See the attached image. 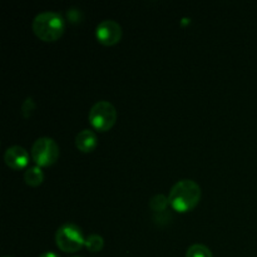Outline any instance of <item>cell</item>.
I'll return each instance as SVG.
<instances>
[{
  "label": "cell",
  "mask_w": 257,
  "mask_h": 257,
  "mask_svg": "<svg viewBox=\"0 0 257 257\" xmlns=\"http://www.w3.org/2000/svg\"><path fill=\"white\" fill-rule=\"evenodd\" d=\"M201 187L191 180L178 181L172 188H171L168 202L171 207L175 211L181 213L188 212L193 210L198 205L201 200Z\"/></svg>",
  "instance_id": "cell-1"
},
{
  "label": "cell",
  "mask_w": 257,
  "mask_h": 257,
  "mask_svg": "<svg viewBox=\"0 0 257 257\" xmlns=\"http://www.w3.org/2000/svg\"><path fill=\"white\" fill-rule=\"evenodd\" d=\"M65 30V22L59 13L44 12L33 20V32L44 42H55Z\"/></svg>",
  "instance_id": "cell-2"
},
{
  "label": "cell",
  "mask_w": 257,
  "mask_h": 257,
  "mask_svg": "<svg viewBox=\"0 0 257 257\" xmlns=\"http://www.w3.org/2000/svg\"><path fill=\"white\" fill-rule=\"evenodd\" d=\"M55 242L64 252L74 253L84 246L85 238L80 227L74 223H64L55 233Z\"/></svg>",
  "instance_id": "cell-3"
},
{
  "label": "cell",
  "mask_w": 257,
  "mask_h": 257,
  "mask_svg": "<svg viewBox=\"0 0 257 257\" xmlns=\"http://www.w3.org/2000/svg\"><path fill=\"white\" fill-rule=\"evenodd\" d=\"M117 120V110L114 105L107 100H99L89 110V123L94 130L107 132Z\"/></svg>",
  "instance_id": "cell-4"
},
{
  "label": "cell",
  "mask_w": 257,
  "mask_h": 257,
  "mask_svg": "<svg viewBox=\"0 0 257 257\" xmlns=\"http://www.w3.org/2000/svg\"><path fill=\"white\" fill-rule=\"evenodd\" d=\"M32 158L39 167H49L59 158V147L53 138H38L32 147Z\"/></svg>",
  "instance_id": "cell-5"
},
{
  "label": "cell",
  "mask_w": 257,
  "mask_h": 257,
  "mask_svg": "<svg viewBox=\"0 0 257 257\" xmlns=\"http://www.w3.org/2000/svg\"><path fill=\"white\" fill-rule=\"evenodd\" d=\"M95 37L103 45H114L122 38V27L114 20H103L97 25Z\"/></svg>",
  "instance_id": "cell-6"
},
{
  "label": "cell",
  "mask_w": 257,
  "mask_h": 257,
  "mask_svg": "<svg viewBox=\"0 0 257 257\" xmlns=\"http://www.w3.org/2000/svg\"><path fill=\"white\" fill-rule=\"evenodd\" d=\"M4 161L8 167H10L12 170H23L24 167H27L28 162H29V153L20 146H13L5 151Z\"/></svg>",
  "instance_id": "cell-7"
},
{
  "label": "cell",
  "mask_w": 257,
  "mask_h": 257,
  "mask_svg": "<svg viewBox=\"0 0 257 257\" xmlns=\"http://www.w3.org/2000/svg\"><path fill=\"white\" fill-rule=\"evenodd\" d=\"M97 136L90 130L80 131L75 138V146L83 153H89L94 151V148L97 147Z\"/></svg>",
  "instance_id": "cell-8"
},
{
  "label": "cell",
  "mask_w": 257,
  "mask_h": 257,
  "mask_svg": "<svg viewBox=\"0 0 257 257\" xmlns=\"http://www.w3.org/2000/svg\"><path fill=\"white\" fill-rule=\"evenodd\" d=\"M24 180L28 186L32 187H38L44 181V173H43L42 168L39 166H32L28 168L24 173Z\"/></svg>",
  "instance_id": "cell-9"
},
{
  "label": "cell",
  "mask_w": 257,
  "mask_h": 257,
  "mask_svg": "<svg viewBox=\"0 0 257 257\" xmlns=\"http://www.w3.org/2000/svg\"><path fill=\"white\" fill-rule=\"evenodd\" d=\"M84 246L90 252H99L103 248V246H104V240H103L102 236L93 233V235H89L88 237H85Z\"/></svg>",
  "instance_id": "cell-10"
},
{
  "label": "cell",
  "mask_w": 257,
  "mask_h": 257,
  "mask_svg": "<svg viewBox=\"0 0 257 257\" xmlns=\"http://www.w3.org/2000/svg\"><path fill=\"white\" fill-rule=\"evenodd\" d=\"M186 257H213L210 248L201 243H195L191 247H188Z\"/></svg>",
  "instance_id": "cell-11"
},
{
  "label": "cell",
  "mask_w": 257,
  "mask_h": 257,
  "mask_svg": "<svg viewBox=\"0 0 257 257\" xmlns=\"http://www.w3.org/2000/svg\"><path fill=\"white\" fill-rule=\"evenodd\" d=\"M167 203H170L168 202V198H166L162 195H157L151 200L150 205L155 211H163L166 208V206H167Z\"/></svg>",
  "instance_id": "cell-12"
},
{
  "label": "cell",
  "mask_w": 257,
  "mask_h": 257,
  "mask_svg": "<svg viewBox=\"0 0 257 257\" xmlns=\"http://www.w3.org/2000/svg\"><path fill=\"white\" fill-rule=\"evenodd\" d=\"M39 257H60V256L55 252H44V253H42Z\"/></svg>",
  "instance_id": "cell-13"
},
{
  "label": "cell",
  "mask_w": 257,
  "mask_h": 257,
  "mask_svg": "<svg viewBox=\"0 0 257 257\" xmlns=\"http://www.w3.org/2000/svg\"><path fill=\"white\" fill-rule=\"evenodd\" d=\"M73 257H82V256H73Z\"/></svg>",
  "instance_id": "cell-14"
},
{
  "label": "cell",
  "mask_w": 257,
  "mask_h": 257,
  "mask_svg": "<svg viewBox=\"0 0 257 257\" xmlns=\"http://www.w3.org/2000/svg\"><path fill=\"white\" fill-rule=\"evenodd\" d=\"M5 257H12V256H5Z\"/></svg>",
  "instance_id": "cell-15"
}]
</instances>
